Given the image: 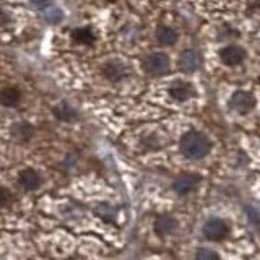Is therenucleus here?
Instances as JSON below:
<instances>
[{
	"mask_svg": "<svg viewBox=\"0 0 260 260\" xmlns=\"http://www.w3.org/2000/svg\"><path fill=\"white\" fill-rule=\"evenodd\" d=\"M210 150H211V142L202 132L190 130V132L184 134L181 138V151L184 156L190 159H200L203 156H207Z\"/></svg>",
	"mask_w": 260,
	"mask_h": 260,
	"instance_id": "nucleus-1",
	"label": "nucleus"
},
{
	"mask_svg": "<svg viewBox=\"0 0 260 260\" xmlns=\"http://www.w3.org/2000/svg\"><path fill=\"white\" fill-rule=\"evenodd\" d=\"M169 57L162 52H154L145 57L143 60V67L145 70L150 73V75H165L169 70Z\"/></svg>",
	"mask_w": 260,
	"mask_h": 260,
	"instance_id": "nucleus-2",
	"label": "nucleus"
},
{
	"mask_svg": "<svg viewBox=\"0 0 260 260\" xmlns=\"http://www.w3.org/2000/svg\"><path fill=\"white\" fill-rule=\"evenodd\" d=\"M255 106V98L252 93L244 91V89H239V91H234L230 98V108L239 114H249Z\"/></svg>",
	"mask_w": 260,
	"mask_h": 260,
	"instance_id": "nucleus-3",
	"label": "nucleus"
},
{
	"mask_svg": "<svg viewBox=\"0 0 260 260\" xmlns=\"http://www.w3.org/2000/svg\"><path fill=\"white\" fill-rule=\"evenodd\" d=\"M230 234V226L219 218H211L203 226V236L210 241H221Z\"/></svg>",
	"mask_w": 260,
	"mask_h": 260,
	"instance_id": "nucleus-4",
	"label": "nucleus"
},
{
	"mask_svg": "<svg viewBox=\"0 0 260 260\" xmlns=\"http://www.w3.org/2000/svg\"><path fill=\"white\" fill-rule=\"evenodd\" d=\"M219 59H221V62L228 65V67H234V65H239L246 59V51H244L241 46H236V44L226 46L221 49V52H219Z\"/></svg>",
	"mask_w": 260,
	"mask_h": 260,
	"instance_id": "nucleus-5",
	"label": "nucleus"
},
{
	"mask_svg": "<svg viewBox=\"0 0 260 260\" xmlns=\"http://www.w3.org/2000/svg\"><path fill=\"white\" fill-rule=\"evenodd\" d=\"M200 65H202V57L197 51H193V49H187V51H184L181 57H179V67L187 73L199 70Z\"/></svg>",
	"mask_w": 260,
	"mask_h": 260,
	"instance_id": "nucleus-6",
	"label": "nucleus"
},
{
	"mask_svg": "<svg viewBox=\"0 0 260 260\" xmlns=\"http://www.w3.org/2000/svg\"><path fill=\"white\" fill-rule=\"evenodd\" d=\"M169 94H171V98H174L176 101H187L189 98H192L195 94V89L189 81L176 80L169 86Z\"/></svg>",
	"mask_w": 260,
	"mask_h": 260,
	"instance_id": "nucleus-7",
	"label": "nucleus"
},
{
	"mask_svg": "<svg viewBox=\"0 0 260 260\" xmlns=\"http://www.w3.org/2000/svg\"><path fill=\"white\" fill-rule=\"evenodd\" d=\"M18 182H20V185L23 187L24 190H36V189H39L43 179H41V176L36 173L35 169L28 168V169H23L20 173Z\"/></svg>",
	"mask_w": 260,
	"mask_h": 260,
	"instance_id": "nucleus-8",
	"label": "nucleus"
},
{
	"mask_svg": "<svg viewBox=\"0 0 260 260\" xmlns=\"http://www.w3.org/2000/svg\"><path fill=\"white\" fill-rule=\"evenodd\" d=\"M199 176H193V174H182L181 177H177L174 184H173V189L176 193L179 195H185V193H189L195 189V185H197L199 182Z\"/></svg>",
	"mask_w": 260,
	"mask_h": 260,
	"instance_id": "nucleus-9",
	"label": "nucleus"
},
{
	"mask_svg": "<svg viewBox=\"0 0 260 260\" xmlns=\"http://www.w3.org/2000/svg\"><path fill=\"white\" fill-rule=\"evenodd\" d=\"M125 73H127L125 67L117 60H111L108 63H104L103 67V75L109 81H119L125 77Z\"/></svg>",
	"mask_w": 260,
	"mask_h": 260,
	"instance_id": "nucleus-10",
	"label": "nucleus"
},
{
	"mask_svg": "<svg viewBox=\"0 0 260 260\" xmlns=\"http://www.w3.org/2000/svg\"><path fill=\"white\" fill-rule=\"evenodd\" d=\"M176 228H177V221L169 215H161L154 221V231L159 236H168L171 233H174Z\"/></svg>",
	"mask_w": 260,
	"mask_h": 260,
	"instance_id": "nucleus-11",
	"label": "nucleus"
},
{
	"mask_svg": "<svg viewBox=\"0 0 260 260\" xmlns=\"http://www.w3.org/2000/svg\"><path fill=\"white\" fill-rule=\"evenodd\" d=\"M154 36H156L158 43L162 46H174L177 43V32L171 26H159L156 32H154Z\"/></svg>",
	"mask_w": 260,
	"mask_h": 260,
	"instance_id": "nucleus-12",
	"label": "nucleus"
},
{
	"mask_svg": "<svg viewBox=\"0 0 260 260\" xmlns=\"http://www.w3.org/2000/svg\"><path fill=\"white\" fill-rule=\"evenodd\" d=\"M54 114H55V117L59 119V120H67V122H72L73 119L77 117L75 111H73L70 106L65 104V103L57 104L55 108H54Z\"/></svg>",
	"mask_w": 260,
	"mask_h": 260,
	"instance_id": "nucleus-13",
	"label": "nucleus"
},
{
	"mask_svg": "<svg viewBox=\"0 0 260 260\" xmlns=\"http://www.w3.org/2000/svg\"><path fill=\"white\" fill-rule=\"evenodd\" d=\"M20 98H21V94H20L18 88H13V86L5 88L2 91V104L7 106V108H10V106H15L20 101Z\"/></svg>",
	"mask_w": 260,
	"mask_h": 260,
	"instance_id": "nucleus-14",
	"label": "nucleus"
},
{
	"mask_svg": "<svg viewBox=\"0 0 260 260\" xmlns=\"http://www.w3.org/2000/svg\"><path fill=\"white\" fill-rule=\"evenodd\" d=\"M72 38L78 44H91L94 39V35L89 28H78L72 32Z\"/></svg>",
	"mask_w": 260,
	"mask_h": 260,
	"instance_id": "nucleus-15",
	"label": "nucleus"
},
{
	"mask_svg": "<svg viewBox=\"0 0 260 260\" xmlns=\"http://www.w3.org/2000/svg\"><path fill=\"white\" fill-rule=\"evenodd\" d=\"M31 135H32V127L29 124H26V122H20V124H16L13 127V137L18 138L21 142L29 140Z\"/></svg>",
	"mask_w": 260,
	"mask_h": 260,
	"instance_id": "nucleus-16",
	"label": "nucleus"
},
{
	"mask_svg": "<svg viewBox=\"0 0 260 260\" xmlns=\"http://www.w3.org/2000/svg\"><path fill=\"white\" fill-rule=\"evenodd\" d=\"M195 260H219V257L215 250L202 247L197 250V254H195Z\"/></svg>",
	"mask_w": 260,
	"mask_h": 260,
	"instance_id": "nucleus-17",
	"label": "nucleus"
},
{
	"mask_svg": "<svg viewBox=\"0 0 260 260\" xmlns=\"http://www.w3.org/2000/svg\"><path fill=\"white\" fill-rule=\"evenodd\" d=\"M46 20L49 23H59L62 20V12L59 10V8H54V10H51L49 13H46Z\"/></svg>",
	"mask_w": 260,
	"mask_h": 260,
	"instance_id": "nucleus-18",
	"label": "nucleus"
},
{
	"mask_svg": "<svg viewBox=\"0 0 260 260\" xmlns=\"http://www.w3.org/2000/svg\"><path fill=\"white\" fill-rule=\"evenodd\" d=\"M246 213H247V216L252 219V223H255V224H258V223H260V215L257 213V211H255L254 208H247Z\"/></svg>",
	"mask_w": 260,
	"mask_h": 260,
	"instance_id": "nucleus-19",
	"label": "nucleus"
},
{
	"mask_svg": "<svg viewBox=\"0 0 260 260\" xmlns=\"http://www.w3.org/2000/svg\"><path fill=\"white\" fill-rule=\"evenodd\" d=\"M32 4H35L36 7H39V8H43V7L47 5V0H32Z\"/></svg>",
	"mask_w": 260,
	"mask_h": 260,
	"instance_id": "nucleus-20",
	"label": "nucleus"
}]
</instances>
